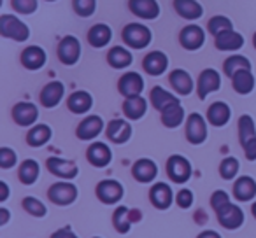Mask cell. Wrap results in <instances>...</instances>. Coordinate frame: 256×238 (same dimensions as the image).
<instances>
[{"instance_id": "83f0119b", "label": "cell", "mask_w": 256, "mask_h": 238, "mask_svg": "<svg viewBox=\"0 0 256 238\" xmlns=\"http://www.w3.org/2000/svg\"><path fill=\"white\" fill-rule=\"evenodd\" d=\"M214 44L220 51H237L244 46V37L235 30H228V32L214 37Z\"/></svg>"}, {"instance_id": "bcb514c9", "label": "cell", "mask_w": 256, "mask_h": 238, "mask_svg": "<svg viewBox=\"0 0 256 238\" xmlns=\"http://www.w3.org/2000/svg\"><path fill=\"white\" fill-rule=\"evenodd\" d=\"M228 202H230V196H228V193L221 191V189L214 191L212 196H210V205H212L214 212H216L218 209H221L223 205H226Z\"/></svg>"}, {"instance_id": "8d00e7d4", "label": "cell", "mask_w": 256, "mask_h": 238, "mask_svg": "<svg viewBox=\"0 0 256 238\" xmlns=\"http://www.w3.org/2000/svg\"><path fill=\"white\" fill-rule=\"evenodd\" d=\"M40 174V167L36 160H25L22 165H20V170H18V177L23 184L26 186H32L34 182L39 179Z\"/></svg>"}, {"instance_id": "9f6ffc18", "label": "cell", "mask_w": 256, "mask_h": 238, "mask_svg": "<svg viewBox=\"0 0 256 238\" xmlns=\"http://www.w3.org/2000/svg\"><path fill=\"white\" fill-rule=\"evenodd\" d=\"M46 2H54V0H46Z\"/></svg>"}, {"instance_id": "1f68e13d", "label": "cell", "mask_w": 256, "mask_h": 238, "mask_svg": "<svg viewBox=\"0 0 256 238\" xmlns=\"http://www.w3.org/2000/svg\"><path fill=\"white\" fill-rule=\"evenodd\" d=\"M182 121H184V109H182L181 102L172 103L167 109L162 110V123L167 128H178L182 125Z\"/></svg>"}, {"instance_id": "d6986e66", "label": "cell", "mask_w": 256, "mask_h": 238, "mask_svg": "<svg viewBox=\"0 0 256 238\" xmlns=\"http://www.w3.org/2000/svg\"><path fill=\"white\" fill-rule=\"evenodd\" d=\"M150 200L158 210H167L174 202L170 186L165 184V182H156L150 191Z\"/></svg>"}, {"instance_id": "ba28073f", "label": "cell", "mask_w": 256, "mask_h": 238, "mask_svg": "<svg viewBox=\"0 0 256 238\" xmlns=\"http://www.w3.org/2000/svg\"><path fill=\"white\" fill-rule=\"evenodd\" d=\"M123 195H124L123 186H121V182L114 181V179H107V181L98 182V186H96V196L106 205L118 203L123 198Z\"/></svg>"}, {"instance_id": "7bdbcfd3", "label": "cell", "mask_w": 256, "mask_h": 238, "mask_svg": "<svg viewBox=\"0 0 256 238\" xmlns=\"http://www.w3.org/2000/svg\"><path fill=\"white\" fill-rule=\"evenodd\" d=\"M23 209L26 210L28 214H32L34 217H44L48 214V209L40 200L34 198V196H26L23 200Z\"/></svg>"}, {"instance_id": "484cf974", "label": "cell", "mask_w": 256, "mask_h": 238, "mask_svg": "<svg viewBox=\"0 0 256 238\" xmlns=\"http://www.w3.org/2000/svg\"><path fill=\"white\" fill-rule=\"evenodd\" d=\"M234 196L238 202H249L256 196V181L248 175H242L234 184Z\"/></svg>"}, {"instance_id": "74e56055", "label": "cell", "mask_w": 256, "mask_h": 238, "mask_svg": "<svg viewBox=\"0 0 256 238\" xmlns=\"http://www.w3.org/2000/svg\"><path fill=\"white\" fill-rule=\"evenodd\" d=\"M254 137H256L254 119L249 114H244V116L238 117V140H240V146H246Z\"/></svg>"}, {"instance_id": "60d3db41", "label": "cell", "mask_w": 256, "mask_h": 238, "mask_svg": "<svg viewBox=\"0 0 256 238\" xmlns=\"http://www.w3.org/2000/svg\"><path fill=\"white\" fill-rule=\"evenodd\" d=\"M228 30H234V25H232V19H228L226 16H214L209 19V32L214 37L221 35Z\"/></svg>"}, {"instance_id": "277c9868", "label": "cell", "mask_w": 256, "mask_h": 238, "mask_svg": "<svg viewBox=\"0 0 256 238\" xmlns=\"http://www.w3.org/2000/svg\"><path fill=\"white\" fill-rule=\"evenodd\" d=\"M81 58V42L78 37L67 35L58 44V60L64 65H76Z\"/></svg>"}, {"instance_id": "ffe728a7", "label": "cell", "mask_w": 256, "mask_h": 238, "mask_svg": "<svg viewBox=\"0 0 256 238\" xmlns=\"http://www.w3.org/2000/svg\"><path fill=\"white\" fill-rule=\"evenodd\" d=\"M107 139L114 144H124L132 137V126L124 119H114L107 125Z\"/></svg>"}, {"instance_id": "e0dca14e", "label": "cell", "mask_w": 256, "mask_h": 238, "mask_svg": "<svg viewBox=\"0 0 256 238\" xmlns=\"http://www.w3.org/2000/svg\"><path fill=\"white\" fill-rule=\"evenodd\" d=\"M168 67V58L164 51H151L144 56L142 68L150 75H162Z\"/></svg>"}, {"instance_id": "2e32d148", "label": "cell", "mask_w": 256, "mask_h": 238, "mask_svg": "<svg viewBox=\"0 0 256 238\" xmlns=\"http://www.w3.org/2000/svg\"><path fill=\"white\" fill-rule=\"evenodd\" d=\"M64 95H65L64 82L51 81V82H48L42 88V91H40V103H42V107H46V109H53V107H56L58 103L62 102Z\"/></svg>"}, {"instance_id": "ee69618b", "label": "cell", "mask_w": 256, "mask_h": 238, "mask_svg": "<svg viewBox=\"0 0 256 238\" xmlns=\"http://www.w3.org/2000/svg\"><path fill=\"white\" fill-rule=\"evenodd\" d=\"M11 5L18 14H34L39 7L37 0H11Z\"/></svg>"}, {"instance_id": "b9f144b4", "label": "cell", "mask_w": 256, "mask_h": 238, "mask_svg": "<svg viewBox=\"0 0 256 238\" xmlns=\"http://www.w3.org/2000/svg\"><path fill=\"white\" fill-rule=\"evenodd\" d=\"M74 12L81 18H90L96 11V0H72Z\"/></svg>"}, {"instance_id": "ab89813d", "label": "cell", "mask_w": 256, "mask_h": 238, "mask_svg": "<svg viewBox=\"0 0 256 238\" xmlns=\"http://www.w3.org/2000/svg\"><path fill=\"white\" fill-rule=\"evenodd\" d=\"M238 168H240V163H238L237 158L228 156V158H224V160L221 161V165H220V175L224 179V181H232V179L237 177Z\"/></svg>"}, {"instance_id": "d4e9b609", "label": "cell", "mask_w": 256, "mask_h": 238, "mask_svg": "<svg viewBox=\"0 0 256 238\" xmlns=\"http://www.w3.org/2000/svg\"><path fill=\"white\" fill-rule=\"evenodd\" d=\"M112 39V30L106 23H96L88 32V44L92 47H106Z\"/></svg>"}, {"instance_id": "5bb4252c", "label": "cell", "mask_w": 256, "mask_h": 238, "mask_svg": "<svg viewBox=\"0 0 256 238\" xmlns=\"http://www.w3.org/2000/svg\"><path fill=\"white\" fill-rule=\"evenodd\" d=\"M39 117V109L32 102H20L12 107V119L20 126H34Z\"/></svg>"}, {"instance_id": "f35d334b", "label": "cell", "mask_w": 256, "mask_h": 238, "mask_svg": "<svg viewBox=\"0 0 256 238\" xmlns=\"http://www.w3.org/2000/svg\"><path fill=\"white\" fill-rule=\"evenodd\" d=\"M244 68H251V61H249L246 56H240V54H232V56L226 58L223 63L224 75H228L230 79L234 77L235 72L244 70Z\"/></svg>"}, {"instance_id": "11a10c76", "label": "cell", "mask_w": 256, "mask_h": 238, "mask_svg": "<svg viewBox=\"0 0 256 238\" xmlns=\"http://www.w3.org/2000/svg\"><path fill=\"white\" fill-rule=\"evenodd\" d=\"M252 44H254V49H256V32H254V37H252Z\"/></svg>"}, {"instance_id": "681fc988", "label": "cell", "mask_w": 256, "mask_h": 238, "mask_svg": "<svg viewBox=\"0 0 256 238\" xmlns=\"http://www.w3.org/2000/svg\"><path fill=\"white\" fill-rule=\"evenodd\" d=\"M51 238H79V237L70 230V228H62V230L54 231V233L51 235Z\"/></svg>"}, {"instance_id": "db71d44e", "label": "cell", "mask_w": 256, "mask_h": 238, "mask_svg": "<svg viewBox=\"0 0 256 238\" xmlns=\"http://www.w3.org/2000/svg\"><path fill=\"white\" fill-rule=\"evenodd\" d=\"M251 212H252V216H254V219H256V202L252 203V207H251Z\"/></svg>"}, {"instance_id": "4dcf8cb0", "label": "cell", "mask_w": 256, "mask_h": 238, "mask_svg": "<svg viewBox=\"0 0 256 238\" xmlns=\"http://www.w3.org/2000/svg\"><path fill=\"white\" fill-rule=\"evenodd\" d=\"M93 96L88 91H74L67 100V107L74 114H84L92 109Z\"/></svg>"}, {"instance_id": "44dd1931", "label": "cell", "mask_w": 256, "mask_h": 238, "mask_svg": "<svg viewBox=\"0 0 256 238\" xmlns=\"http://www.w3.org/2000/svg\"><path fill=\"white\" fill-rule=\"evenodd\" d=\"M46 51L39 46H28L22 53V63L28 70H39L46 65Z\"/></svg>"}, {"instance_id": "836d02e7", "label": "cell", "mask_w": 256, "mask_h": 238, "mask_svg": "<svg viewBox=\"0 0 256 238\" xmlns=\"http://www.w3.org/2000/svg\"><path fill=\"white\" fill-rule=\"evenodd\" d=\"M53 137V132L48 125H36L30 128L28 135H26V142L30 147H42L50 142V139Z\"/></svg>"}, {"instance_id": "5b68a950", "label": "cell", "mask_w": 256, "mask_h": 238, "mask_svg": "<svg viewBox=\"0 0 256 238\" xmlns=\"http://www.w3.org/2000/svg\"><path fill=\"white\" fill-rule=\"evenodd\" d=\"M216 216L220 224L224 230H237L244 223V212L240 207L234 205L232 202H228L226 205H223L221 209L216 210Z\"/></svg>"}, {"instance_id": "f546056e", "label": "cell", "mask_w": 256, "mask_h": 238, "mask_svg": "<svg viewBox=\"0 0 256 238\" xmlns=\"http://www.w3.org/2000/svg\"><path fill=\"white\" fill-rule=\"evenodd\" d=\"M148 110V102L142 98V96H130V98H124L123 103V112L128 119H132V121H137L140 117H144Z\"/></svg>"}, {"instance_id": "d6a6232c", "label": "cell", "mask_w": 256, "mask_h": 238, "mask_svg": "<svg viewBox=\"0 0 256 238\" xmlns=\"http://www.w3.org/2000/svg\"><path fill=\"white\" fill-rule=\"evenodd\" d=\"M107 61L112 68H126L132 65L134 56L132 53L123 46H114L112 49L107 53Z\"/></svg>"}, {"instance_id": "7402d4cb", "label": "cell", "mask_w": 256, "mask_h": 238, "mask_svg": "<svg viewBox=\"0 0 256 238\" xmlns=\"http://www.w3.org/2000/svg\"><path fill=\"white\" fill-rule=\"evenodd\" d=\"M132 175L136 177V181H139V182H151L156 179L158 167L153 160L142 158V160H137L136 163H134Z\"/></svg>"}, {"instance_id": "603a6c76", "label": "cell", "mask_w": 256, "mask_h": 238, "mask_svg": "<svg viewBox=\"0 0 256 238\" xmlns=\"http://www.w3.org/2000/svg\"><path fill=\"white\" fill-rule=\"evenodd\" d=\"M232 117V110L228 107V103L224 102H214L210 103V107L207 109V121L216 128L224 126Z\"/></svg>"}, {"instance_id": "cb8c5ba5", "label": "cell", "mask_w": 256, "mask_h": 238, "mask_svg": "<svg viewBox=\"0 0 256 238\" xmlns=\"http://www.w3.org/2000/svg\"><path fill=\"white\" fill-rule=\"evenodd\" d=\"M168 81H170L172 88L176 89V93H179V95H182V96L190 95V93L193 91V88H195L192 75H190L186 70H182V68L172 70L170 75H168Z\"/></svg>"}, {"instance_id": "4fadbf2b", "label": "cell", "mask_w": 256, "mask_h": 238, "mask_svg": "<svg viewBox=\"0 0 256 238\" xmlns=\"http://www.w3.org/2000/svg\"><path fill=\"white\" fill-rule=\"evenodd\" d=\"M128 9L140 19H156L160 16V4L156 0H128Z\"/></svg>"}, {"instance_id": "f5cc1de1", "label": "cell", "mask_w": 256, "mask_h": 238, "mask_svg": "<svg viewBox=\"0 0 256 238\" xmlns=\"http://www.w3.org/2000/svg\"><path fill=\"white\" fill-rule=\"evenodd\" d=\"M196 238H221V235H220V233H216V231L207 230V231H202V233H200Z\"/></svg>"}, {"instance_id": "c3c4849f", "label": "cell", "mask_w": 256, "mask_h": 238, "mask_svg": "<svg viewBox=\"0 0 256 238\" xmlns=\"http://www.w3.org/2000/svg\"><path fill=\"white\" fill-rule=\"evenodd\" d=\"M242 149H244L246 158H248L249 161H254L256 160V137L252 140H249L246 146H242Z\"/></svg>"}, {"instance_id": "8992f818", "label": "cell", "mask_w": 256, "mask_h": 238, "mask_svg": "<svg viewBox=\"0 0 256 238\" xmlns=\"http://www.w3.org/2000/svg\"><path fill=\"white\" fill-rule=\"evenodd\" d=\"M167 174L174 182L182 184L192 177V163L181 154H174L167 161Z\"/></svg>"}, {"instance_id": "d590c367", "label": "cell", "mask_w": 256, "mask_h": 238, "mask_svg": "<svg viewBox=\"0 0 256 238\" xmlns=\"http://www.w3.org/2000/svg\"><path fill=\"white\" fill-rule=\"evenodd\" d=\"M132 210L128 209V207H118L116 210H114V216H112V224L114 228H116L118 233H128L130 231V228H132V223L136 219L132 217Z\"/></svg>"}, {"instance_id": "6da1fadb", "label": "cell", "mask_w": 256, "mask_h": 238, "mask_svg": "<svg viewBox=\"0 0 256 238\" xmlns=\"http://www.w3.org/2000/svg\"><path fill=\"white\" fill-rule=\"evenodd\" d=\"M121 37H123L126 46L134 47V49H144V47L150 46L151 39H153V33L142 23H128L123 28Z\"/></svg>"}, {"instance_id": "9c48e42d", "label": "cell", "mask_w": 256, "mask_h": 238, "mask_svg": "<svg viewBox=\"0 0 256 238\" xmlns=\"http://www.w3.org/2000/svg\"><path fill=\"white\" fill-rule=\"evenodd\" d=\"M221 88V75L214 68H206L200 72L198 81H196V91H198V98L206 100L207 95L218 91Z\"/></svg>"}, {"instance_id": "7a4b0ae2", "label": "cell", "mask_w": 256, "mask_h": 238, "mask_svg": "<svg viewBox=\"0 0 256 238\" xmlns=\"http://www.w3.org/2000/svg\"><path fill=\"white\" fill-rule=\"evenodd\" d=\"M0 35L16 40V42H25L30 37V28L18 16L4 14L0 18Z\"/></svg>"}, {"instance_id": "e575fe53", "label": "cell", "mask_w": 256, "mask_h": 238, "mask_svg": "<svg viewBox=\"0 0 256 238\" xmlns=\"http://www.w3.org/2000/svg\"><path fill=\"white\" fill-rule=\"evenodd\" d=\"M179 98L176 95H172V93H168L167 89H164L162 86H154L153 89H151V103H153V107L156 110H164L167 109L168 105H172V103H178Z\"/></svg>"}, {"instance_id": "ac0fdd59", "label": "cell", "mask_w": 256, "mask_h": 238, "mask_svg": "<svg viewBox=\"0 0 256 238\" xmlns=\"http://www.w3.org/2000/svg\"><path fill=\"white\" fill-rule=\"evenodd\" d=\"M86 158H88V161L93 165V167L104 168L110 163V160H112V153H110V149H109L107 144L93 142L92 146L88 147V151H86Z\"/></svg>"}, {"instance_id": "6f0895ef", "label": "cell", "mask_w": 256, "mask_h": 238, "mask_svg": "<svg viewBox=\"0 0 256 238\" xmlns=\"http://www.w3.org/2000/svg\"><path fill=\"white\" fill-rule=\"evenodd\" d=\"M95 238H98V237H95Z\"/></svg>"}, {"instance_id": "f6af8a7d", "label": "cell", "mask_w": 256, "mask_h": 238, "mask_svg": "<svg viewBox=\"0 0 256 238\" xmlns=\"http://www.w3.org/2000/svg\"><path fill=\"white\" fill-rule=\"evenodd\" d=\"M16 161H18V156H16V153L11 147H2L0 149V167L4 170H9V168L14 167Z\"/></svg>"}, {"instance_id": "3957f363", "label": "cell", "mask_w": 256, "mask_h": 238, "mask_svg": "<svg viewBox=\"0 0 256 238\" xmlns=\"http://www.w3.org/2000/svg\"><path fill=\"white\" fill-rule=\"evenodd\" d=\"M48 196H50L51 202L56 203V205H62V207L70 205V203H74L76 198H78V188H76L70 181H62L51 186L50 191H48Z\"/></svg>"}, {"instance_id": "f907efd6", "label": "cell", "mask_w": 256, "mask_h": 238, "mask_svg": "<svg viewBox=\"0 0 256 238\" xmlns=\"http://www.w3.org/2000/svg\"><path fill=\"white\" fill-rule=\"evenodd\" d=\"M9 198V186H8V182H0V202L4 203L6 200Z\"/></svg>"}, {"instance_id": "52a82bcc", "label": "cell", "mask_w": 256, "mask_h": 238, "mask_svg": "<svg viewBox=\"0 0 256 238\" xmlns=\"http://www.w3.org/2000/svg\"><path fill=\"white\" fill-rule=\"evenodd\" d=\"M186 139L193 146H200L207 139V123L200 114L193 112L190 114L188 121H186Z\"/></svg>"}, {"instance_id": "4316f807", "label": "cell", "mask_w": 256, "mask_h": 238, "mask_svg": "<svg viewBox=\"0 0 256 238\" xmlns=\"http://www.w3.org/2000/svg\"><path fill=\"white\" fill-rule=\"evenodd\" d=\"M174 9L184 19H198L204 14V7L198 0H174Z\"/></svg>"}, {"instance_id": "30bf717a", "label": "cell", "mask_w": 256, "mask_h": 238, "mask_svg": "<svg viewBox=\"0 0 256 238\" xmlns=\"http://www.w3.org/2000/svg\"><path fill=\"white\" fill-rule=\"evenodd\" d=\"M118 89L124 98L130 96H139L144 89V79L139 72H126L121 75L120 82H118Z\"/></svg>"}, {"instance_id": "7dc6e473", "label": "cell", "mask_w": 256, "mask_h": 238, "mask_svg": "<svg viewBox=\"0 0 256 238\" xmlns=\"http://www.w3.org/2000/svg\"><path fill=\"white\" fill-rule=\"evenodd\" d=\"M176 202H178V205L181 207V209H190L193 203V193L190 191V189H181V191L178 193Z\"/></svg>"}, {"instance_id": "7c38bea8", "label": "cell", "mask_w": 256, "mask_h": 238, "mask_svg": "<svg viewBox=\"0 0 256 238\" xmlns=\"http://www.w3.org/2000/svg\"><path fill=\"white\" fill-rule=\"evenodd\" d=\"M46 167L48 170L51 172L53 175L60 179H76V175L79 174V168L74 161H68V160H64V158H56V156H51L50 160L46 161Z\"/></svg>"}, {"instance_id": "816d5d0a", "label": "cell", "mask_w": 256, "mask_h": 238, "mask_svg": "<svg viewBox=\"0 0 256 238\" xmlns=\"http://www.w3.org/2000/svg\"><path fill=\"white\" fill-rule=\"evenodd\" d=\"M9 217H11L9 210L6 209V207H2V209H0V226H4V224H8Z\"/></svg>"}, {"instance_id": "9a60e30c", "label": "cell", "mask_w": 256, "mask_h": 238, "mask_svg": "<svg viewBox=\"0 0 256 238\" xmlns=\"http://www.w3.org/2000/svg\"><path fill=\"white\" fill-rule=\"evenodd\" d=\"M104 130V121L100 116H88L79 123L76 135L79 140H93L102 133Z\"/></svg>"}, {"instance_id": "f1b7e54d", "label": "cell", "mask_w": 256, "mask_h": 238, "mask_svg": "<svg viewBox=\"0 0 256 238\" xmlns=\"http://www.w3.org/2000/svg\"><path fill=\"white\" fill-rule=\"evenodd\" d=\"M232 86L238 95H249L254 89V75H252L251 68L235 72L232 77Z\"/></svg>"}, {"instance_id": "8fae6325", "label": "cell", "mask_w": 256, "mask_h": 238, "mask_svg": "<svg viewBox=\"0 0 256 238\" xmlns=\"http://www.w3.org/2000/svg\"><path fill=\"white\" fill-rule=\"evenodd\" d=\"M179 42H181V46L184 47V49L196 51L206 42V32H204L198 25H188L179 33Z\"/></svg>"}]
</instances>
